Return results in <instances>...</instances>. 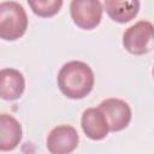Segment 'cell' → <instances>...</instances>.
Segmentation results:
<instances>
[{
	"label": "cell",
	"mask_w": 154,
	"mask_h": 154,
	"mask_svg": "<svg viewBox=\"0 0 154 154\" xmlns=\"http://www.w3.org/2000/svg\"><path fill=\"white\" fill-rule=\"evenodd\" d=\"M57 82L60 91L66 97L79 100L90 94L94 87L95 77L88 64L72 60L61 66Z\"/></svg>",
	"instance_id": "1"
},
{
	"label": "cell",
	"mask_w": 154,
	"mask_h": 154,
	"mask_svg": "<svg viewBox=\"0 0 154 154\" xmlns=\"http://www.w3.org/2000/svg\"><path fill=\"white\" fill-rule=\"evenodd\" d=\"M28 28V16L24 7L16 1L0 4V37L14 41L22 37Z\"/></svg>",
	"instance_id": "2"
},
{
	"label": "cell",
	"mask_w": 154,
	"mask_h": 154,
	"mask_svg": "<svg viewBox=\"0 0 154 154\" xmlns=\"http://www.w3.org/2000/svg\"><path fill=\"white\" fill-rule=\"evenodd\" d=\"M154 40V25L148 20H140L129 26L123 34L124 48L135 55H142L149 51Z\"/></svg>",
	"instance_id": "3"
},
{
	"label": "cell",
	"mask_w": 154,
	"mask_h": 154,
	"mask_svg": "<svg viewBox=\"0 0 154 154\" xmlns=\"http://www.w3.org/2000/svg\"><path fill=\"white\" fill-rule=\"evenodd\" d=\"M102 5L100 0H71L70 14L73 23L84 30L96 28L102 18Z\"/></svg>",
	"instance_id": "4"
},
{
	"label": "cell",
	"mask_w": 154,
	"mask_h": 154,
	"mask_svg": "<svg viewBox=\"0 0 154 154\" xmlns=\"http://www.w3.org/2000/svg\"><path fill=\"white\" fill-rule=\"evenodd\" d=\"M99 108L108 123L109 131H120L131 122V108L122 99H106L99 105Z\"/></svg>",
	"instance_id": "5"
},
{
	"label": "cell",
	"mask_w": 154,
	"mask_h": 154,
	"mask_svg": "<svg viewBox=\"0 0 154 154\" xmlns=\"http://www.w3.org/2000/svg\"><path fill=\"white\" fill-rule=\"evenodd\" d=\"M77 130L71 125L55 126L47 137V149L52 154H69L78 146Z\"/></svg>",
	"instance_id": "6"
},
{
	"label": "cell",
	"mask_w": 154,
	"mask_h": 154,
	"mask_svg": "<svg viewBox=\"0 0 154 154\" xmlns=\"http://www.w3.org/2000/svg\"><path fill=\"white\" fill-rule=\"evenodd\" d=\"M82 130L87 137L94 141H100L108 135V123L99 107L87 108L81 119Z\"/></svg>",
	"instance_id": "7"
},
{
	"label": "cell",
	"mask_w": 154,
	"mask_h": 154,
	"mask_svg": "<svg viewBox=\"0 0 154 154\" xmlns=\"http://www.w3.org/2000/svg\"><path fill=\"white\" fill-rule=\"evenodd\" d=\"M25 81L22 72L16 69H2L0 72V96L4 100H17L22 96Z\"/></svg>",
	"instance_id": "8"
},
{
	"label": "cell",
	"mask_w": 154,
	"mask_h": 154,
	"mask_svg": "<svg viewBox=\"0 0 154 154\" xmlns=\"http://www.w3.org/2000/svg\"><path fill=\"white\" fill-rule=\"evenodd\" d=\"M22 140V125L11 114L0 116V150L14 149Z\"/></svg>",
	"instance_id": "9"
},
{
	"label": "cell",
	"mask_w": 154,
	"mask_h": 154,
	"mask_svg": "<svg viewBox=\"0 0 154 154\" xmlns=\"http://www.w3.org/2000/svg\"><path fill=\"white\" fill-rule=\"evenodd\" d=\"M108 17L120 24L132 20L140 11V0H105Z\"/></svg>",
	"instance_id": "10"
},
{
	"label": "cell",
	"mask_w": 154,
	"mask_h": 154,
	"mask_svg": "<svg viewBox=\"0 0 154 154\" xmlns=\"http://www.w3.org/2000/svg\"><path fill=\"white\" fill-rule=\"evenodd\" d=\"M31 11L42 18H49L55 16L61 6L64 0H26Z\"/></svg>",
	"instance_id": "11"
},
{
	"label": "cell",
	"mask_w": 154,
	"mask_h": 154,
	"mask_svg": "<svg viewBox=\"0 0 154 154\" xmlns=\"http://www.w3.org/2000/svg\"><path fill=\"white\" fill-rule=\"evenodd\" d=\"M153 76H154V67H153Z\"/></svg>",
	"instance_id": "12"
}]
</instances>
